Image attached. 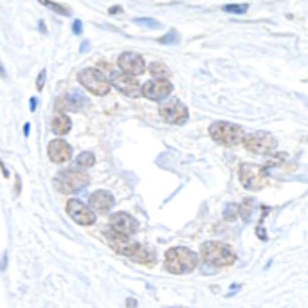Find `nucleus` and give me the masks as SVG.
Returning a JSON list of instances; mask_svg holds the SVG:
<instances>
[{"label":"nucleus","instance_id":"6e6552de","mask_svg":"<svg viewBox=\"0 0 308 308\" xmlns=\"http://www.w3.org/2000/svg\"><path fill=\"white\" fill-rule=\"evenodd\" d=\"M240 181L245 190L260 191L267 184V172L263 170V166H258V164H242Z\"/></svg>","mask_w":308,"mask_h":308},{"label":"nucleus","instance_id":"a211bd4d","mask_svg":"<svg viewBox=\"0 0 308 308\" xmlns=\"http://www.w3.org/2000/svg\"><path fill=\"white\" fill-rule=\"evenodd\" d=\"M71 119L67 117L65 114H56L51 121V130H53L56 135H67V133L71 132Z\"/></svg>","mask_w":308,"mask_h":308},{"label":"nucleus","instance_id":"dca6fc26","mask_svg":"<svg viewBox=\"0 0 308 308\" xmlns=\"http://www.w3.org/2000/svg\"><path fill=\"white\" fill-rule=\"evenodd\" d=\"M47 153H49V157H51V161H53V163L63 164V163H67V161H71L72 148L67 144L63 139H54V141L49 142Z\"/></svg>","mask_w":308,"mask_h":308},{"label":"nucleus","instance_id":"473e14b6","mask_svg":"<svg viewBox=\"0 0 308 308\" xmlns=\"http://www.w3.org/2000/svg\"><path fill=\"white\" fill-rule=\"evenodd\" d=\"M29 132H31V123H26V126H24V135L29 137Z\"/></svg>","mask_w":308,"mask_h":308},{"label":"nucleus","instance_id":"cd10ccee","mask_svg":"<svg viewBox=\"0 0 308 308\" xmlns=\"http://www.w3.org/2000/svg\"><path fill=\"white\" fill-rule=\"evenodd\" d=\"M72 33L74 35H83V24H81V20H76L74 24H72Z\"/></svg>","mask_w":308,"mask_h":308},{"label":"nucleus","instance_id":"f704fd0d","mask_svg":"<svg viewBox=\"0 0 308 308\" xmlns=\"http://www.w3.org/2000/svg\"><path fill=\"white\" fill-rule=\"evenodd\" d=\"M88 42H83V44H81V47H79V51H81V53H87V49H88Z\"/></svg>","mask_w":308,"mask_h":308},{"label":"nucleus","instance_id":"c756f323","mask_svg":"<svg viewBox=\"0 0 308 308\" xmlns=\"http://www.w3.org/2000/svg\"><path fill=\"white\" fill-rule=\"evenodd\" d=\"M29 106H31L29 110L35 112V110H36V106H38V99H36V97H31V99H29Z\"/></svg>","mask_w":308,"mask_h":308},{"label":"nucleus","instance_id":"c9c22d12","mask_svg":"<svg viewBox=\"0 0 308 308\" xmlns=\"http://www.w3.org/2000/svg\"><path fill=\"white\" fill-rule=\"evenodd\" d=\"M119 11H121V8H119V6H114V8L110 9V15H115V13H119Z\"/></svg>","mask_w":308,"mask_h":308},{"label":"nucleus","instance_id":"7c9ffc66","mask_svg":"<svg viewBox=\"0 0 308 308\" xmlns=\"http://www.w3.org/2000/svg\"><path fill=\"white\" fill-rule=\"evenodd\" d=\"M256 234L260 236V240H267V233H263V229H261L260 225H258V229H256Z\"/></svg>","mask_w":308,"mask_h":308},{"label":"nucleus","instance_id":"0eeeda50","mask_svg":"<svg viewBox=\"0 0 308 308\" xmlns=\"http://www.w3.org/2000/svg\"><path fill=\"white\" fill-rule=\"evenodd\" d=\"M242 142L247 150L252 151V153L258 155H267L272 153L276 150V139H274L272 133L269 132H252L249 135L242 137Z\"/></svg>","mask_w":308,"mask_h":308},{"label":"nucleus","instance_id":"2eb2a0df","mask_svg":"<svg viewBox=\"0 0 308 308\" xmlns=\"http://www.w3.org/2000/svg\"><path fill=\"white\" fill-rule=\"evenodd\" d=\"M87 105H88V99L81 92H69L56 99V110L60 112V114H63V112H67V110L78 112Z\"/></svg>","mask_w":308,"mask_h":308},{"label":"nucleus","instance_id":"1a4fd4ad","mask_svg":"<svg viewBox=\"0 0 308 308\" xmlns=\"http://www.w3.org/2000/svg\"><path fill=\"white\" fill-rule=\"evenodd\" d=\"M99 65L103 67V69H106L108 71V74H110V81L108 83L114 85L117 90H121L123 94H126V96H139V90H141V85H139V81H137L133 76H128V74H123V72H117V71H110L108 67H106V63H99Z\"/></svg>","mask_w":308,"mask_h":308},{"label":"nucleus","instance_id":"bb28decb","mask_svg":"<svg viewBox=\"0 0 308 308\" xmlns=\"http://www.w3.org/2000/svg\"><path fill=\"white\" fill-rule=\"evenodd\" d=\"M45 78H47V71H40V74H38V79H36V88L38 90H44V85H45Z\"/></svg>","mask_w":308,"mask_h":308},{"label":"nucleus","instance_id":"4be33fe9","mask_svg":"<svg viewBox=\"0 0 308 308\" xmlns=\"http://www.w3.org/2000/svg\"><path fill=\"white\" fill-rule=\"evenodd\" d=\"M225 11V13H247V9H249V4H227L222 8Z\"/></svg>","mask_w":308,"mask_h":308},{"label":"nucleus","instance_id":"e433bc0d","mask_svg":"<svg viewBox=\"0 0 308 308\" xmlns=\"http://www.w3.org/2000/svg\"><path fill=\"white\" fill-rule=\"evenodd\" d=\"M40 31H42V33H45V31H47V29H45V24L42 22V20H40Z\"/></svg>","mask_w":308,"mask_h":308},{"label":"nucleus","instance_id":"20e7f679","mask_svg":"<svg viewBox=\"0 0 308 308\" xmlns=\"http://www.w3.org/2000/svg\"><path fill=\"white\" fill-rule=\"evenodd\" d=\"M209 135L215 139L216 142H220L224 146H234L238 142H242L243 132L242 128L236 126L233 123H225V121H216L209 126Z\"/></svg>","mask_w":308,"mask_h":308},{"label":"nucleus","instance_id":"7ed1b4c3","mask_svg":"<svg viewBox=\"0 0 308 308\" xmlns=\"http://www.w3.org/2000/svg\"><path fill=\"white\" fill-rule=\"evenodd\" d=\"M200 258L206 263H211L215 267H227L236 261V254L231 247L220 242H206L200 247Z\"/></svg>","mask_w":308,"mask_h":308},{"label":"nucleus","instance_id":"4468645a","mask_svg":"<svg viewBox=\"0 0 308 308\" xmlns=\"http://www.w3.org/2000/svg\"><path fill=\"white\" fill-rule=\"evenodd\" d=\"M117 63H119V69L123 71V74L133 76V78H135L137 74H142V72H144V60H142L141 54L123 53L117 58Z\"/></svg>","mask_w":308,"mask_h":308},{"label":"nucleus","instance_id":"393cba45","mask_svg":"<svg viewBox=\"0 0 308 308\" xmlns=\"http://www.w3.org/2000/svg\"><path fill=\"white\" fill-rule=\"evenodd\" d=\"M159 44H164V45H175L179 44V35L175 31H170L168 35H164L163 38H159Z\"/></svg>","mask_w":308,"mask_h":308},{"label":"nucleus","instance_id":"f03ea898","mask_svg":"<svg viewBox=\"0 0 308 308\" xmlns=\"http://www.w3.org/2000/svg\"><path fill=\"white\" fill-rule=\"evenodd\" d=\"M197 254L188 247H172L164 256V269L170 274H190L197 267Z\"/></svg>","mask_w":308,"mask_h":308},{"label":"nucleus","instance_id":"f3484780","mask_svg":"<svg viewBox=\"0 0 308 308\" xmlns=\"http://www.w3.org/2000/svg\"><path fill=\"white\" fill-rule=\"evenodd\" d=\"M88 202H90V207L96 209L97 213H106L112 206H114V197H112V193H108V191L99 190V191H96V193L90 195Z\"/></svg>","mask_w":308,"mask_h":308},{"label":"nucleus","instance_id":"72a5a7b5","mask_svg":"<svg viewBox=\"0 0 308 308\" xmlns=\"http://www.w3.org/2000/svg\"><path fill=\"white\" fill-rule=\"evenodd\" d=\"M0 168H2V173H4V177H9V172H8V168H6V164L2 163V159H0Z\"/></svg>","mask_w":308,"mask_h":308},{"label":"nucleus","instance_id":"ddd939ff","mask_svg":"<svg viewBox=\"0 0 308 308\" xmlns=\"http://www.w3.org/2000/svg\"><path fill=\"white\" fill-rule=\"evenodd\" d=\"M141 90L148 99L161 101V99H164V97H168L170 94H172L173 85L170 83L168 79H151V81L142 85Z\"/></svg>","mask_w":308,"mask_h":308},{"label":"nucleus","instance_id":"c85d7f7f","mask_svg":"<svg viewBox=\"0 0 308 308\" xmlns=\"http://www.w3.org/2000/svg\"><path fill=\"white\" fill-rule=\"evenodd\" d=\"M6 267H8V252L2 254V260H0V270H6Z\"/></svg>","mask_w":308,"mask_h":308},{"label":"nucleus","instance_id":"b1692460","mask_svg":"<svg viewBox=\"0 0 308 308\" xmlns=\"http://www.w3.org/2000/svg\"><path fill=\"white\" fill-rule=\"evenodd\" d=\"M133 22H135L137 26L150 27V29H159V27H161V24H159L157 20H153V18H135Z\"/></svg>","mask_w":308,"mask_h":308},{"label":"nucleus","instance_id":"423d86ee","mask_svg":"<svg viewBox=\"0 0 308 308\" xmlns=\"http://www.w3.org/2000/svg\"><path fill=\"white\" fill-rule=\"evenodd\" d=\"M78 79L87 90H90L96 96H106L110 90V83H108L106 76L97 69H83L78 74Z\"/></svg>","mask_w":308,"mask_h":308},{"label":"nucleus","instance_id":"39448f33","mask_svg":"<svg viewBox=\"0 0 308 308\" xmlns=\"http://www.w3.org/2000/svg\"><path fill=\"white\" fill-rule=\"evenodd\" d=\"M88 184V175L79 170H65L54 177V186L63 193H74Z\"/></svg>","mask_w":308,"mask_h":308},{"label":"nucleus","instance_id":"f8f14e48","mask_svg":"<svg viewBox=\"0 0 308 308\" xmlns=\"http://www.w3.org/2000/svg\"><path fill=\"white\" fill-rule=\"evenodd\" d=\"M110 225H112V231L121 236H132L135 234V231L139 229V224L133 216H130L128 213H115L112 215L110 218Z\"/></svg>","mask_w":308,"mask_h":308},{"label":"nucleus","instance_id":"aec40b11","mask_svg":"<svg viewBox=\"0 0 308 308\" xmlns=\"http://www.w3.org/2000/svg\"><path fill=\"white\" fill-rule=\"evenodd\" d=\"M150 74L153 76L155 79H164L172 74V72H170V69H168L164 63L155 62V63H150Z\"/></svg>","mask_w":308,"mask_h":308},{"label":"nucleus","instance_id":"9b49d317","mask_svg":"<svg viewBox=\"0 0 308 308\" xmlns=\"http://www.w3.org/2000/svg\"><path fill=\"white\" fill-rule=\"evenodd\" d=\"M67 213H69V216H71L72 220L81 225H92L96 222V215H94L92 209H88L83 202H79L76 198L67 202Z\"/></svg>","mask_w":308,"mask_h":308},{"label":"nucleus","instance_id":"2f4dec72","mask_svg":"<svg viewBox=\"0 0 308 308\" xmlns=\"http://www.w3.org/2000/svg\"><path fill=\"white\" fill-rule=\"evenodd\" d=\"M137 306V301L132 299V297H128L126 299V308H135Z\"/></svg>","mask_w":308,"mask_h":308},{"label":"nucleus","instance_id":"f257e3e1","mask_svg":"<svg viewBox=\"0 0 308 308\" xmlns=\"http://www.w3.org/2000/svg\"><path fill=\"white\" fill-rule=\"evenodd\" d=\"M105 238L108 245L114 249L115 252L119 254L126 256L132 261H137V263H144V265H153L155 263V252L151 249H148L142 243L132 242L130 238L121 236V234L114 233V231H108L105 233Z\"/></svg>","mask_w":308,"mask_h":308},{"label":"nucleus","instance_id":"a878e982","mask_svg":"<svg viewBox=\"0 0 308 308\" xmlns=\"http://www.w3.org/2000/svg\"><path fill=\"white\" fill-rule=\"evenodd\" d=\"M236 213H238V206H234V204H229V206H227V209H225L224 216L227 218V220H233L234 216H236Z\"/></svg>","mask_w":308,"mask_h":308},{"label":"nucleus","instance_id":"9d476101","mask_svg":"<svg viewBox=\"0 0 308 308\" xmlns=\"http://www.w3.org/2000/svg\"><path fill=\"white\" fill-rule=\"evenodd\" d=\"M161 115L166 123L170 124H184L188 121V108L184 106V103H181L179 99H172L166 105L161 106Z\"/></svg>","mask_w":308,"mask_h":308},{"label":"nucleus","instance_id":"5701e85b","mask_svg":"<svg viewBox=\"0 0 308 308\" xmlns=\"http://www.w3.org/2000/svg\"><path fill=\"white\" fill-rule=\"evenodd\" d=\"M42 4H44V6H47V8H49V9H53V11H56V13L63 15V17H69V15H71V9H67L65 6H60V4H56V2H47V0H44Z\"/></svg>","mask_w":308,"mask_h":308},{"label":"nucleus","instance_id":"6ab92c4d","mask_svg":"<svg viewBox=\"0 0 308 308\" xmlns=\"http://www.w3.org/2000/svg\"><path fill=\"white\" fill-rule=\"evenodd\" d=\"M94 163H96V157H94L92 151H83V153H79L78 159H76L74 170L79 168V172H81V170H87V168L94 166Z\"/></svg>","mask_w":308,"mask_h":308},{"label":"nucleus","instance_id":"4c0bfd02","mask_svg":"<svg viewBox=\"0 0 308 308\" xmlns=\"http://www.w3.org/2000/svg\"><path fill=\"white\" fill-rule=\"evenodd\" d=\"M0 76H2V78H6V71H4V67H2V63H0Z\"/></svg>","mask_w":308,"mask_h":308},{"label":"nucleus","instance_id":"412c9836","mask_svg":"<svg viewBox=\"0 0 308 308\" xmlns=\"http://www.w3.org/2000/svg\"><path fill=\"white\" fill-rule=\"evenodd\" d=\"M238 213L242 215L243 220L249 222V218H251V215H252V200L251 198H245V200H243L242 206L238 207Z\"/></svg>","mask_w":308,"mask_h":308}]
</instances>
